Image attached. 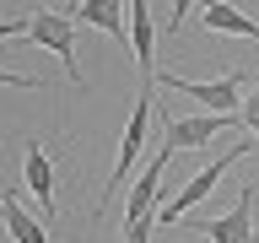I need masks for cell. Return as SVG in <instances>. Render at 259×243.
Wrapping results in <instances>:
<instances>
[{
    "label": "cell",
    "instance_id": "cell-1",
    "mask_svg": "<svg viewBox=\"0 0 259 243\" xmlns=\"http://www.w3.org/2000/svg\"><path fill=\"white\" fill-rule=\"evenodd\" d=\"M157 87H141L135 92V108H130V125H124V141H119V162H113V173H108V184H103V194H97V206H92V222L108 211V200L119 189H124V178H130V168L141 162V151H146V130H151V113H157Z\"/></svg>",
    "mask_w": 259,
    "mask_h": 243
},
{
    "label": "cell",
    "instance_id": "cell-2",
    "mask_svg": "<svg viewBox=\"0 0 259 243\" xmlns=\"http://www.w3.org/2000/svg\"><path fill=\"white\" fill-rule=\"evenodd\" d=\"M27 38H32L38 49H49V54L65 65V76H70L76 92H87V76H81V65H76V6L32 11V16H27Z\"/></svg>",
    "mask_w": 259,
    "mask_h": 243
},
{
    "label": "cell",
    "instance_id": "cell-3",
    "mask_svg": "<svg viewBox=\"0 0 259 243\" xmlns=\"http://www.w3.org/2000/svg\"><path fill=\"white\" fill-rule=\"evenodd\" d=\"M248 151H254V141H238V146H232V151H227V157L205 162V168H200V173H194L189 184H184V189L173 194V200H162V206H157V227H173L178 216H189V211L200 206V200H205V194L216 189V184H222V173H227V168H232V162H243V157H248Z\"/></svg>",
    "mask_w": 259,
    "mask_h": 243
},
{
    "label": "cell",
    "instance_id": "cell-4",
    "mask_svg": "<svg viewBox=\"0 0 259 243\" xmlns=\"http://www.w3.org/2000/svg\"><path fill=\"white\" fill-rule=\"evenodd\" d=\"M248 81H254V76L232 70V76H222V81L157 76V87H167V92H184V97H194V103H205V108H216V113H227V119H232V108H243V92H248Z\"/></svg>",
    "mask_w": 259,
    "mask_h": 243
},
{
    "label": "cell",
    "instance_id": "cell-5",
    "mask_svg": "<svg viewBox=\"0 0 259 243\" xmlns=\"http://www.w3.org/2000/svg\"><path fill=\"white\" fill-rule=\"evenodd\" d=\"M189 232H200V238H210V243H254V184H243L232 211L189 222Z\"/></svg>",
    "mask_w": 259,
    "mask_h": 243
},
{
    "label": "cell",
    "instance_id": "cell-6",
    "mask_svg": "<svg viewBox=\"0 0 259 243\" xmlns=\"http://www.w3.org/2000/svg\"><path fill=\"white\" fill-rule=\"evenodd\" d=\"M124 11H130V54H135L141 87H157V22H151V6L130 0Z\"/></svg>",
    "mask_w": 259,
    "mask_h": 243
},
{
    "label": "cell",
    "instance_id": "cell-7",
    "mask_svg": "<svg viewBox=\"0 0 259 243\" xmlns=\"http://www.w3.org/2000/svg\"><path fill=\"white\" fill-rule=\"evenodd\" d=\"M173 162V146L162 141L157 146V157L141 168V178L130 184V200H124V227L130 222H141V216H157V189H162V168Z\"/></svg>",
    "mask_w": 259,
    "mask_h": 243
},
{
    "label": "cell",
    "instance_id": "cell-8",
    "mask_svg": "<svg viewBox=\"0 0 259 243\" xmlns=\"http://www.w3.org/2000/svg\"><path fill=\"white\" fill-rule=\"evenodd\" d=\"M232 125H238V119H227V113H194V119H167V146H173V151H200V146H210L216 135H227Z\"/></svg>",
    "mask_w": 259,
    "mask_h": 243
},
{
    "label": "cell",
    "instance_id": "cell-9",
    "mask_svg": "<svg viewBox=\"0 0 259 243\" xmlns=\"http://www.w3.org/2000/svg\"><path fill=\"white\" fill-rule=\"evenodd\" d=\"M22 173H27V189L38 194V206H44V227H54V162H49L44 141H22Z\"/></svg>",
    "mask_w": 259,
    "mask_h": 243
},
{
    "label": "cell",
    "instance_id": "cell-10",
    "mask_svg": "<svg viewBox=\"0 0 259 243\" xmlns=\"http://www.w3.org/2000/svg\"><path fill=\"white\" fill-rule=\"evenodd\" d=\"M200 22H205V32H227V38H259V22H254V16H243L238 6H227V0H210V6H200Z\"/></svg>",
    "mask_w": 259,
    "mask_h": 243
},
{
    "label": "cell",
    "instance_id": "cell-11",
    "mask_svg": "<svg viewBox=\"0 0 259 243\" xmlns=\"http://www.w3.org/2000/svg\"><path fill=\"white\" fill-rule=\"evenodd\" d=\"M87 22V27H103L119 38V49H130V32H124V6L119 0H87V6H76V27Z\"/></svg>",
    "mask_w": 259,
    "mask_h": 243
},
{
    "label": "cell",
    "instance_id": "cell-12",
    "mask_svg": "<svg viewBox=\"0 0 259 243\" xmlns=\"http://www.w3.org/2000/svg\"><path fill=\"white\" fill-rule=\"evenodd\" d=\"M0 216H6L11 243H54V238H49V227L38 222V216H27V211L16 206V194H0Z\"/></svg>",
    "mask_w": 259,
    "mask_h": 243
},
{
    "label": "cell",
    "instance_id": "cell-13",
    "mask_svg": "<svg viewBox=\"0 0 259 243\" xmlns=\"http://www.w3.org/2000/svg\"><path fill=\"white\" fill-rule=\"evenodd\" d=\"M238 125L254 135V146H259V76L248 81V97H243V113H238Z\"/></svg>",
    "mask_w": 259,
    "mask_h": 243
},
{
    "label": "cell",
    "instance_id": "cell-14",
    "mask_svg": "<svg viewBox=\"0 0 259 243\" xmlns=\"http://www.w3.org/2000/svg\"><path fill=\"white\" fill-rule=\"evenodd\" d=\"M151 232H157V216H141L124 227V243H151Z\"/></svg>",
    "mask_w": 259,
    "mask_h": 243
},
{
    "label": "cell",
    "instance_id": "cell-15",
    "mask_svg": "<svg viewBox=\"0 0 259 243\" xmlns=\"http://www.w3.org/2000/svg\"><path fill=\"white\" fill-rule=\"evenodd\" d=\"M6 38H27V16H0V44Z\"/></svg>",
    "mask_w": 259,
    "mask_h": 243
},
{
    "label": "cell",
    "instance_id": "cell-16",
    "mask_svg": "<svg viewBox=\"0 0 259 243\" xmlns=\"http://www.w3.org/2000/svg\"><path fill=\"white\" fill-rule=\"evenodd\" d=\"M0 87H22V92H38V81L22 76V70H0Z\"/></svg>",
    "mask_w": 259,
    "mask_h": 243
}]
</instances>
